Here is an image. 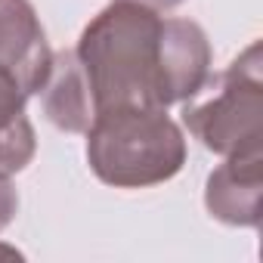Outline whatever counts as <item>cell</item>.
I'll return each mask as SVG.
<instances>
[{
  "label": "cell",
  "mask_w": 263,
  "mask_h": 263,
  "mask_svg": "<svg viewBox=\"0 0 263 263\" xmlns=\"http://www.w3.org/2000/svg\"><path fill=\"white\" fill-rule=\"evenodd\" d=\"M84 65L96 115L105 108H167L164 19L134 0H115L81 34Z\"/></svg>",
  "instance_id": "cell-1"
},
{
  "label": "cell",
  "mask_w": 263,
  "mask_h": 263,
  "mask_svg": "<svg viewBox=\"0 0 263 263\" xmlns=\"http://www.w3.org/2000/svg\"><path fill=\"white\" fill-rule=\"evenodd\" d=\"M87 161L118 189H143L180 174L186 140L164 108H105L87 127Z\"/></svg>",
  "instance_id": "cell-2"
},
{
  "label": "cell",
  "mask_w": 263,
  "mask_h": 263,
  "mask_svg": "<svg viewBox=\"0 0 263 263\" xmlns=\"http://www.w3.org/2000/svg\"><path fill=\"white\" fill-rule=\"evenodd\" d=\"M183 124L217 155L260 152L263 140V81L260 44H251L223 74L208 81L183 99Z\"/></svg>",
  "instance_id": "cell-3"
},
{
  "label": "cell",
  "mask_w": 263,
  "mask_h": 263,
  "mask_svg": "<svg viewBox=\"0 0 263 263\" xmlns=\"http://www.w3.org/2000/svg\"><path fill=\"white\" fill-rule=\"evenodd\" d=\"M0 68L19 81L25 96L41 93L50 78L53 53L28 0H0Z\"/></svg>",
  "instance_id": "cell-4"
},
{
  "label": "cell",
  "mask_w": 263,
  "mask_h": 263,
  "mask_svg": "<svg viewBox=\"0 0 263 263\" xmlns=\"http://www.w3.org/2000/svg\"><path fill=\"white\" fill-rule=\"evenodd\" d=\"M260 152L226 155L208 180V211L211 217L232 226H257L260 220Z\"/></svg>",
  "instance_id": "cell-5"
},
{
  "label": "cell",
  "mask_w": 263,
  "mask_h": 263,
  "mask_svg": "<svg viewBox=\"0 0 263 263\" xmlns=\"http://www.w3.org/2000/svg\"><path fill=\"white\" fill-rule=\"evenodd\" d=\"M44 115L65 134H87L96 118V102L74 50L53 56L50 78L44 84Z\"/></svg>",
  "instance_id": "cell-6"
},
{
  "label": "cell",
  "mask_w": 263,
  "mask_h": 263,
  "mask_svg": "<svg viewBox=\"0 0 263 263\" xmlns=\"http://www.w3.org/2000/svg\"><path fill=\"white\" fill-rule=\"evenodd\" d=\"M211 74V44L201 25L189 19H164V84L167 99H189Z\"/></svg>",
  "instance_id": "cell-7"
},
{
  "label": "cell",
  "mask_w": 263,
  "mask_h": 263,
  "mask_svg": "<svg viewBox=\"0 0 263 263\" xmlns=\"http://www.w3.org/2000/svg\"><path fill=\"white\" fill-rule=\"evenodd\" d=\"M25 90L19 81L0 68V171L19 174L34 158V130L25 118Z\"/></svg>",
  "instance_id": "cell-8"
},
{
  "label": "cell",
  "mask_w": 263,
  "mask_h": 263,
  "mask_svg": "<svg viewBox=\"0 0 263 263\" xmlns=\"http://www.w3.org/2000/svg\"><path fill=\"white\" fill-rule=\"evenodd\" d=\"M16 211H19V192H16V186L10 183V174L0 171V229L13 223Z\"/></svg>",
  "instance_id": "cell-9"
},
{
  "label": "cell",
  "mask_w": 263,
  "mask_h": 263,
  "mask_svg": "<svg viewBox=\"0 0 263 263\" xmlns=\"http://www.w3.org/2000/svg\"><path fill=\"white\" fill-rule=\"evenodd\" d=\"M134 4H143V7H149V10H174V7H180L183 0H134Z\"/></svg>",
  "instance_id": "cell-10"
},
{
  "label": "cell",
  "mask_w": 263,
  "mask_h": 263,
  "mask_svg": "<svg viewBox=\"0 0 263 263\" xmlns=\"http://www.w3.org/2000/svg\"><path fill=\"white\" fill-rule=\"evenodd\" d=\"M0 254H4V257H19V254H16L13 248H0Z\"/></svg>",
  "instance_id": "cell-11"
}]
</instances>
